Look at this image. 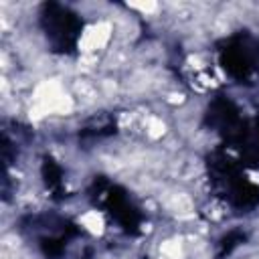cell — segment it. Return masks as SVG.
Here are the masks:
<instances>
[{"mask_svg": "<svg viewBox=\"0 0 259 259\" xmlns=\"http://www.w3.org/2000/svg\"><path fill=\"white\" fill-rule=\"evenodd\" d=\"M117 134V117L109 111H99L91 117H87L77 132V140L83 146H91L95 142L107 140Z\"/></svg>", "mask_w": 259, "mask_h": 259, "instance_id": "52a82bcc", "label": "cell"}, {"mask_svg": "<svg viewBox=\"0 0 259 259\" xmlns=\"http://www.w3.org/2000/svg\"><path fill=\"white\" fill-rule=\"evenodd\" d=\"M40 180H42L45 190L49 192V198L53 202H65L71 196L67 178H65V170L59 164V160L53 158L51 154H45L40 158Z\"/></svg>", "mask_w": 259, "mask_h": 259, "instance_id": "ba28073f", "label": "cell"}, {"mask_svg": "<svg viewBox=\"0 0 259 259\" xmlns=\"http://www.w3.org/2000/svg\"><path fill=\"white\" fill-rule=\"evenodd\" d=\"M85 198L107 219L111 227H115L125 237L144 235L148 223L146 210L123 184L105 174H95L85 186Z\"/></svg>", "mask_w": 259, "mask_h": 259, "instance_id": "277c9868", "label": "cell"}, {"mask_svg": "<svg viewBox=\"0 0 259 259\" xmlns=\"http://www.w3.org/2000/svg\"><path fill=\"white\" fill-rule=\"evenodd\" d=\"M36 26L49 53L57 57H77L85 32V18L73 6L47 0L36 8Z\"/></svg>", "mask_w": 259, "mask_h": 259, "instance_id": "8992f818", "label": "cell"}, {"mask_svg": "<svg viewBox=\"0 0 259 259\" xmlns=\"http://www.w3.org/2000/svg\"><path fill=\"white\" fill-rule=\"evenodd\" d=\"M247 239H249V233L245 229H231V231H227L214 243V251H212L214 259H227V257H231L241 245L247 243Z\"/></svg>", "mask_w": 259, "mask_h": 259, "instance_id": "9c48e42d", "label": "cell"}, {"mask_svg": "<svg viewBox=\"0 0 259 259\" xmlns=\"http://www.w3.org/2000/svg\"><path fill=\"white\" fill-rule=\"evenodd\" d=\"M202 125L247 170H259V109L247 113L227 91H217L202 111Z\"/></svg>", "mask_w": 259, "mask_h": 259, "instance_id": "6da1fadb", "label": "cell"}, {"mask_svg": "<svg viewBox=\"0 0 259 259\" xmlns=\"http://www.w3.org/2000/svg\"><path fill=\"white\" fill-rule=\"evenodd\" d=\"M206 182L214 198L239 214L259 208V182L249 176V170L221 144L204 156Z\"/></svg>", "mask_w": 259, "mask_h": 259, "instance_id": "7a4b0ae2", "label": "cell"}, {"mask_svg": "<svg viewBox=\"0 0 259 259\" xmlns=\"http://www.w3.org/2000/svg\"><path fill=\"white\" fill-rule=\"evenodd\" d=\"M16 231L42 259H67L71 247L87 239V231L75 219L57 210L24 212L16 221Z\"/></svg>", "mask_w": 259, "mask_h": 259, "instance_id": "3957f363", "label": "cell"}, {"mask_svg": "<svg viewBox=\"0 0 259 259\" xmlns=\"http://www.w3.org/2000/svg\"><path fill=\"white\" fill-rule=\"evenodd\" d=\"M212 53L219 69L239 87L259 85V34L237 28L214 40Z\"/></svg>", "mask_w": 259, "mask_h": 259, "instance_id": "5b68a950", "label": "cell"}]
</instances>
